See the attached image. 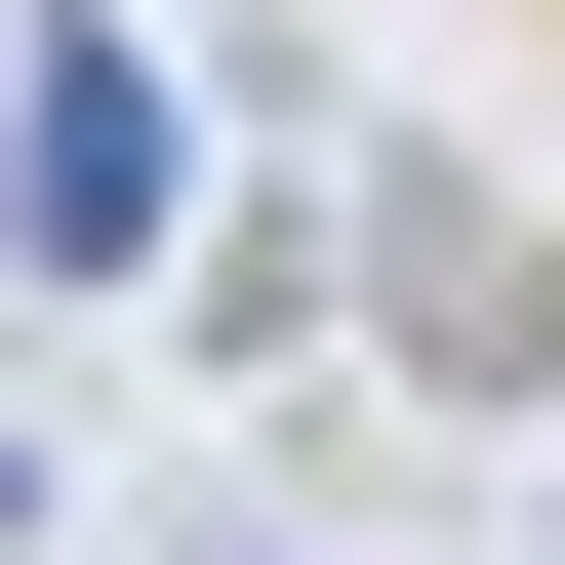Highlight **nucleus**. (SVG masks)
I'll use <instances>...</instances> for the list:
<instances>
[{"label":"nucleus","instance_id":"f257e3e1","mask_svg":"<svg viewBox=\"0 0 565 565\" xmlns=\"http://www.w3.org/2000/svg\"><path fill=\"white\" fill-rule=\"evenodd\" d=\"M0 243H41V282H162L202 243V82H162V41H82V0L0 41Z\"/></svg>","mask_w":565,"mask_h":565},{"label":"nucleus","instance_id":"f03ea898","mask_svg":"<svg viewBox=\"0 0 565 565\" xmlns=\"http://www.w3.org/2000/svg\"><path fill=\"white\" fill-rule=\"evenodd\" d=\"M0 41H41V0H0Z\"/></svg>","mask_w":565,"mask_h":565}]
</instances>
